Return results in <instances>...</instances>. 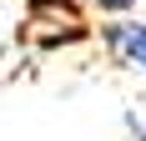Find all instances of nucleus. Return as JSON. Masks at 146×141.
I'll use <instances>...</instances> for the list:
<instances>
[{"label":"nucleus","mask_w":146,"mask_h":141,"mask_svg":"<svg viewBox=\"0 0 146 141\" xmlns=\"http://www.w3.org/2000/svg\"><path fill=\"white\" fill-rule=\"evenodd\" d=\"M131 131H136V141H146V121H131Z\"/></svg>","instance_id":"20e7f679"},{"label":"nucleus","mask_w":146,"mask_h":141,"mask_svg":"<svg viewBox=\"0 0 146 141\" xmlns=\"http://www.w3.org/2000/svg\"><path fill=\"white\" fill-rule=\"evenodd\" d=\"M101 45L111 51L116 66L146 76V20H111V25H101Z\"/></svg>","instance_id":"f03ea898"},{"label":"nucleus","mask_w":146,"mask_h":141,"mask_svg":"<svg viewBox=\"0 0 146 141\" xmlns=\"http://www.w3.org/2000/svg\"><path fill=\"white\" fill-rule=\"evenodd\" d=\"M91 5H96L101 15H116V20H126V15H131L141 0H91Z\"/></svg>","instance_id":"7ed1b4c3"},{"label":"nucleus","mask_w":146,"mask_h":141,"mask_svg":"<svg viewBox=\"0 0 146 141\" xmlns=\"http://www.w3.org/2000/svg\"><path fill=\"white\" fill-rule=\"evenodd\" d=\"M25 41L35 51H66L91 41V20L76 0H25Z\"/></svg>","instance_id":"f257e3e1"}]
</instances>
